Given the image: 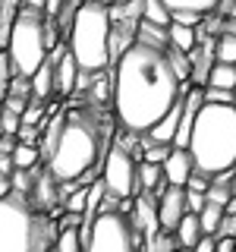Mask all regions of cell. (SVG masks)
<instances>
[{
	"label": "cell",
	"instance_id": "cell-1",
	"mask_svg": "<svg viewBox=\"0 0 236 252\" xmlns=\"http://www.w3.org/2000/svg\"><path fill=\"white\" fill-rule=\"evenodd\" d=\"M110 73V107L117 126L132 136H145L167 110L189 92L170 69L167 51L148 44H129L117 57Z\"/></svg>",
	"mask_w": 236,
	"mask_h": 252
},
{
	"label": "cell",
	"instance_id": "cell-2",
	"mask_svg": "<svg viewBox=\"0 0 236 252\" xmlns=\"http://www.w3.org/2000/svg\"><path fill=\"white\" fill-rule=\"evenodd\" d=\"M110 145V123H104V110L69 107L63 114L60 136L54 152L47 155L44 170L57 183H73L88 170H101V158Z\"/></svg>",
	"mask_w": 236,
	"mask_h": 252
},
{
	"label": "cell",
	"instance_id": "cell-3",
	"mask_svg": "<svg viewBox=\"0 0 236 252\" xmlns=\"http://www.w3.org/2000/svg\"><path fill=\"white\" fill-rule=\"evenodd\" d=\"M186 152L192 170L217 177L236 167V110L233 104H202L189 132Z\"/></svg>",
	"mask_w": 236,
	"mask_h": 252
},
{
	"label": "cell",
	"instance_id": "cell-4",
	"mask_svg": "<svg viewBox=\"0 0 236 252\" xmlns=\"http://www.w3.org/2000/svg\"><path fill=\"white\" fill-rule=\"evenodd\" d=\"M66 51L82 73L110 66V6L104 0H82L69 19Z\"/></svg>",
	"mask_w": 236,
	"mask_h": 252
},
{
	"label": "cell",
	"instance_id": "cell-5",
	"mask_svg": "<svg viewBox=\"0 0 236 252\" xmlns=\"http://www.w3.org/2000/svg\"><path fill=\"white\" fill-rule=\"evenodd\" d=\"M57 240L51 218L38 215L26 195L0 199V252H47Z\"/></svg>",
	"mask_w": 236,
	"mask_h": 252
},
{
	"label": "cell",
	"instance_id": "cell-6",
	"mask_svg": "<svg viewBox=\"0 0 236 252\" xmlns=\"http://www.w3.org/2000/svg\"><path fill=\"white\" fill-rule=\"evenodd\" d=\"M47 44H44V16L38 10L19 6L10 26V41H6V57H10L13 76L29 79L38 66L47 60Z\"/></svg>",
	"mask_w": 236,
	"mask_h": 252
},
{
	"label": "cell",
	"instance_id": "cell-7",
	"mask_svg": "<svg viewBox=\"0 0 236 252\" xmlns=\"http://www.w3.org/2000/svg\"><path fill=\"white\" fill-rule=\"evenodd\" d=\"M142 233L123 211H101L82 230V252H139Z\"/></svg>",
	"mask_w": 236,
	"mask_h": 252
},
{
	"label": "cell",
	"instance_id": "cell-8",
	"mask_svg": "<svg viewBox=\"0 0 236 252\" xmlns=\"http://www.w3.org/2000/svg\"><path fill=\"white\" fill-rule=\"evenodd\" d=\"M101 183L114 199H136L139 195V161L120 145L110 142L101 158Z\"/></svg>",
	"mask_w": 236,
	"mask_h": 252
},
{
	"label": "cell",
	"instance_id": "cell-9",
	"mask_svg": "<svg viewBox=\"0 0 236 252\" xmlns=\"http://www.w3.org/2000/svg\"><path fill=\"white\" fill-rule=\"evenodd\" d=\"M154 205H157V227L167 230V233L177 230V224L183 220V215H189L183 186H164V192L154 199Z\"/></svg>",
	"mask_w": 236,
	"mask_h": 252
},
{
	"label": "cell",
	"instance_id": "cell-10",
	"mask_svg": "<svg viewBox=\"0 0 236 252\" xmlns=\"http://www.w3.org/2000/svg\"><path fill=\"white\" fill-rule=\"evenodd\" d=\"M51 60H54V98H69L76 89V76H79L76 60L69 57L66 44H54Z\"/></svg>",
	"mask_w": 236,
	"mask_h": 252
},
{
	"label": "cell",
	"instance_id": "cell-11",
	"mask_svg": "<svg viewBox=\"0 0 236 252\" xmlns=\"http://www.w3.org/2000/svg\"><path fill=\"white\" fill-rule=\"evenodd\" d=\"M161 173L167 186H186L189 173H192V158H189L186 148H170V155L161 164Z\"/></svg>",
	"mask_w": 236,
	"mask_h": 252
},
{
	"label": "cell",
	"instance_id": "cell-12",
	"mask_svg": "<svg viewBox=\"0 0 236 252\" xmlns=\"http://www.w3.org/2000/svg\"><path fill=\"white\" fill-rule=\"evenodd\" d=\"M164 173H161V164H148V161H139V192H148V195H161L164 192Z\"/></svg>",
	"mask_w": 236,
	"mask_h": 252
},
{
	"label": "cell",
	"instance_id": "cell-13",
	"mask_svg": "<svg viewBox=\"0 0 236 252\" xmlns=\"http://www.w3.org/2000/svg\"><path fill=\"white\" fill-rule=\"evenodd\" d=\"M136 41H139V44H148V47H157V51H167V47H170L167 29L151 26V22H145V19L136 22Z\"/></svg>",
	"mask_w": 236,
	"mask_h": 252
},
{
	"label": "cell",
	"instance_id": "cell-14",
	"mask_svg": "<svg viewBox=\"0 0 236 252\" xmlns=\"http://www.w3.org/2000/svg\"><path fill=\"white\" fill-rule=\"evenodd\" d=\"M199 240H202L199 218H195V215H183V220H179L177 230H173V243H177V246H183V249H192Z\"/></svg>",
	"mask_w": 236,
	"mask_h": 252
},
{
	"label": "cell",
	"instance_id": "cell-15",
	"mask_svg": "<svg viewBox=\"0 0 236 252\" xmlns=\"http://www.w3.org/2000/svg\"><path fill=\"white\" fill-rule=\"evenodd\" d=\"M208 89H224V92H233L236 94V66H227V63H214L211 66L208 79H205Z\"/></svg>",
	"mask_w": 236,
	"mask_h": 252
},
{
	"label": "cell",
	"instance_id": "cell-16",
	"mask_svg": "<svg viewBox=\"0 0 236 252\" xmlns=\"http://www.w3.org/2000/svg\"><path fill=\"white\" fill-rule=\"evenodd\" d=\"M10 161H13V170H35L41 164V152H38V145L16 142V148L10 152Z\"/></svg>",
	"mask_w": 236,
	"mask_h": 252
},
{
	"label": "cell",
	"instance_id": "cell-17",
	"mask_svg": "<svg viewBox=\"0 0 236 252\" xmlns=\"http://www.w3.org/2000/svg\"><path fill=\"white\" fill-rule=\"evenodd\" d=\"M167 41H170V47L173 51H183V54H189L195 44V29H186V26H177V22H170L167 26Z\"/></svg>",
	"mask_w": 236,
	"mask_h": 252
},
{
	"label": "cell",
	"instance_id": "cell-18",
	"mask_svg": "<svg viewBox=\"0 0 236 252\" xmlns=\"http://www.w3.org/2000/svg\"><path fill=\"white\" fill-rule=\"evenodd\" d=\"M142 19L151 22V26L167 29L170 26V10L161 3V0H142Z\"/></svg>",
	"mask_w": 236,
	"mask_h": 252
},
{
	"label": "cell",
	"instance_id": "cell-19",
	"mask_svg": "<svg viewBox=\"0 0 236 252\" xmlns=\"http://www.w3.org/2000/svg\"><path fill=\"white\" fill-rule=\"evenodd\" d=\"M214 63L236 66V35H217L214 38Z\"/></svg>",
	"mask_w": 236,
	"mask_h": 252
},
{
	"label": "cell",
	"instance_id": "cell-20",
	"mask_svg": "<svg viewBox=\"0 0 236 252\" xmlns=\"http://www.w3.org/2000/svg\"><path fill=\"white\" fill-rule=\"evenodd\" d=\"M195 218H199V227H202V233L214 236L217 224H220V218H224V208H220V205H214V202H205V208H202Z\"/></svg>",
	"mask_w": 236,
	"mask_h": 252
},
{
	"label": "cell",
	"instance_id": "cell-21",
	"mask_svg": "<svg viewBox=\"0 0 236 252\" xmlns=\"http://www.w3.org/2000/svg\"><path fill=\"white\" fill-rule=\"evenodd\" d=\"M177 249V243H173V233L167 230H154L151 236H145L142 240V249L139 252H173Z\"/></svg>",
	"mask_w": 236,
	"mask_h": 252
},
{
	"label": "cell",
	"instance_id": "cell-22",
	"mask_svg": "<svg viewBox=\"0 0 236 252\" xmlns=\"http://www.w3.org/2000/svg\"><path fill=\"white\" fill-rule=\"evenodd\" d=\"M167 10H192V13H214L220 0H161Z\"/></svg>",
	"mask_w": 236,
	"mask_h": 252
},
{
	"label": "cell",
	"instance_id": "cell-23",
	"mask_svg": "<svg viewBox=\"0 0 236 252\" xmlns=\"http://www.w3.org/2000/svg\"><path fill=\"white\" fill-rule=\"evenodd\" d=\"M47 252H82V230H60Z\"/></svg>",
	"mask_w": 236,
	"mask_h": 252
},
{
	"label": "cell",
	"instance_id": "cell-24",
	"mask_svg": "<svg viewBox=\"0 0 236 252\" xmlns=\"http://www.w3.org/2000/svg\"><path fill=\"white\" fill-rule=\"evenodd\" d=\"M167 60H170V69H173V76H177L179 82H189V54L167 47Z\"/></svg>",
	"mask_w": 236,
	"mask_h": 252
},
{
	"label": "cell",
	"instance_id": "cell-25",
	"mask_svg": "<svg viewBox=\"0 0 236 252\" xmlns=\"http://www.w3.org/2000/svg\"><path fill=\"white\" fill-rule=\"evenodd\" d=\"M10 79H13L10 57H6V51H0V104H3V98H6V89H10Z\"/></svg>",
	"mask_w": 236,
	"mask_h": 252
},
{
	"label": "cell",
	"instance_id": "cell-26",
	"mask_svg": "<svg viewBox=\"0 0 236 252\" xmlns=\"http://www.w3.org/2000/svg\"><path fill=\"white\" fill-rule=\"evenodd\" d=\"M16 129H19V117L0 107V136H16Z\"/></svg>",
	"mask_w": 236,
	"mask_h": 252
},
{
	"label": "cell",
	"instance_id": "cell-27",
	"mask_svg": "<svg viewBox=\"0 0 236 252\" xmlns=\"http://www.w3.org/2000/svg\"><path fill=\"white\" fill-rule=\"evenodd\" d=\"M233 233H236V215H224L214 230V240H230Z\"/></svg>",
	"mask_w": 236,
	"mask_h": 252
},
{
	"label": "cell",
	"instance_id": "cell-28",
	"mask_svg": "<svg viewBox=\"0 0 236 252\" xmlns=\"http://www.w3.org/2000/svg\"><path fill=\"white\" fill-rule=\"evenodd\" d=\"M29 107V98H16V94H6L3 98V110H10V114L22 117V110Z\"/></svg>",
	"mask_w": 236,
	"mask_h": 252
},
{
	"label": "cell",
	"instance_id": "cell-29",
	"mask_svg": "<svg viewBox=\"0 0 236 252\" xmlns=\"http://www.w3.org/2000/svg\"><path fill=\"white\" fill-rule=\"evenodd\" d=\"M202 208H205V195L202 192H189L186 189V211L189 215H199Z\"/></svg>",
	"mask_w": 236,
	"mask_h": 252
},
{
	"label": "cell",
	"instance_id": "cell-30",
	"mask_svg": "<svg viewBox=\"0 0 236 252\" xmlns=\"http://www.w3.org/2000/svg\"><path fill=\"white\" fill-rule=\"evenodd\" d=\"M214 246H217V240L214 236H208V233H202V240L192 246V252H214Z\"/></svg>",
	"mask_w": 236,
	"mask_h": 252
},
{
	"label": "cell",
	"instance_id": "cell-31",
	"mask_svg": "<svg viewBox=\"0 0 236 252\" xmlns=\"http://www.w3.org/2000/svg\"><path fill=\"white\" fill-rule=\"evenodd\" d=\"M220 35H236V19H233V16H224V22H220Z\"/></svg>",
	"mask_w": 236,
	"mask_h": 252
},
{
	"label": "cell",
	"instance_id": "cell-32",
	"mask_svg": "<svg viewBox=\"0 0 236 252\" xmlns=\"http://www.w3.org/2000/svg\"><path fill=\"white\" fill-rule=\"evenodd\" d=\"M3 195H10V177L0 173V199H3Z\"/></svg>",
	"mask_w": 236,
	"mask_h": 252
},
{
	"label": "cell",
	"instance_id": "cell-33",
	"mask_svg": "<svg viewBox=\"0 0 236 252\" xmlns=\"http://www.w3.org/2000/svg\"><path fill=\"white\" fill-rule=\"evenodd\" d=\"M19 3H22V6H29V10H38V13L44 10V0H19Z\"/></svg>",
	"mask_w": 236,
	"mask_h": 252
},
{
	"label": "cell",
	"instance_id": "cell-34",
	"mask_svg": "<svg viewBox=\"0 0 236 252\" xmlns=\"http://www.w3.org/2000/svg\"><path fill=\"white\" fill-rule=\"evenodd\" d=\"M173 252H192V249H183V246H177V249H173Z\"/></svg>",
	"mask_w": 236,
	"mask_h": 252
},
{
	"label": "cell",
	"instance_id": "cell-35",
	"mask_svg": "<svg viewBox=\"0 0 236 252\" xmlns=\"http://www.w3.org/2000/svg\"><path fill=\"white\" fill-rule=\"evenodd\" d=\"M230 240H233V246H236V233H233V236H230Z\"/></svg>",
	"mask_w": 236,
	"mask_h": 252
},
{
	"label": "cell",
	"instance_id": "cell-36",
	"mask_svg": "<svg viewBox=\"0 0 236 252\" xmlns=\"http://www.w3.org/2000/svg\"><path fill=\"white\" fill-rule=\"evenodd\" d=\"M120 3H126V0H120Z\"/></svg>",
	"mask_w": 236,
	"mask_h": 252
},
{
	"label": "cell",
	"instance_id": "cell-37",
	"mask_svg": "<svg viewBox=\"0 0 236 252\" xmlns=\"http://www.w3.org/2000/svg\"><path fill=\"white\" fill-rule=\"evenodd\" d=\"M233 252H236V249H233Z\"/></svg>",
	"mask_w": 236,
	"mask_h": 252
}]
</instances>
